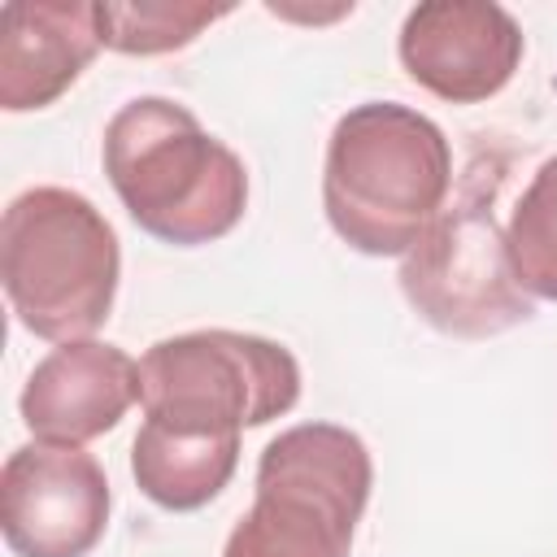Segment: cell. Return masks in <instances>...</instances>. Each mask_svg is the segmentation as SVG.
I'll use <instances>...</instances> for the list:
<instances>
[{"label": "cell", "mask_w": 557, "mask_h": 557, "mask_svg": "<svg viewBox=\"0 0 557 557\" xmlns=\"http://www.w3.org/2000/svg\"><path fill=\"white\" fill-rule=\"evenodd\" d=\"M374 487L370 448L335 422L278 431L257 461V500L222 557H348Z\"/></svg>", "instance_id": "277c9868"}, {"label": "cell", "mask_w": 557, "mask_h": 557, "mask_svg": "<svg viewBox=\"0 0 557 557\" xmlns=\"http://www.w3.org/2000/svg\"><path fill=\"white\" fill-rule=\"evenodd\" d=\"M122 252L104 213L70 187H30L0 222V278L17 322L52 344L91 339L117 296Z\"/></svg>", "instance_id": "3957f363"}, {"label": "cell", "mask_w": 557, "mask_h": 557, "mask_svg": "<svg viewBox=\"0 0 557 557\" xmlns=\"http://www.w3.org/2000/svg\"><path fill=\"white\" fill-rule=\"evenodd\" d=\"M139 400V361L117 344L70 339L57 344L22 387V422L39 444H74L113 431Z\"/></svg>", "instance_id": "9c48e42d"}, {"label": "cell", "mask_w": 557, "mask_h": 557, "mask_svg": "<svg viewBox=\"0 0 557 557\" xmlns=\"http://www.w3.org/2000/svg\"><path fill=\"white\" fill-rule=\"evenodd\" d=\"M226 4H187V0H135V4H96L100 48L122 57H161L187 48L205 26L226 17Z\"/></svg>", "instance_id": "7c38bea8"}, {"label": "cell", "mask_w": 557, "mask_h": 557, "mask_svg": "<svg viewBox=\"0 0 557 557\" xmlns=\"http://www.w3.org/2000/svg\"><path fill=\"white\" fill-rule=\"evenodd\" d=\"M453 187L448 135L418 109L366 100L326 144L322 209L335 235L366 257H405L440 218Z\"/></svg>", "instance_id": "6da1fadb"}, {"label": "cell", "mask_w": 557, "mask_h": 557, "mask_svg": "<svg viewBox=\"0 0 557 557\" xmlns=\"http://www.w3.org/2000/svg\"><path fill=\"white\" fill-rule=\"evenodd\" d=\"M505 252L518 287L540 300H557V152L531 174L505 226Z\"/></svg>", "instance_id": "4fadbf2b"}, {"label": "cell", "mask_w": 557, "mask_h": 557, "mask_svg": "<svg viewBox=\"0 0 557 557\" xmlns=\"http://www.w3.org/2000/svg\"><path fill=\"white\" fill-rule=\"evenodd\" d=\"M400 292L444 335L487 339L535 313L505 252V231L479 196L440 209L422 239L400 257Z\"/></svg>", "instance_id": "8992f818"}, {"label": "cell", "mask_w": 557, "mask_h": 557, "mask_svg": "<svg viewBox=\"0 0 557 557\" xmlns=\"http://www.w3.org/2000/svg\"><path fill=\"white\" fill-rule=\"evenodd\" d=\"M235 466H239V435H183L144 422L131 444L135 487L170 513H191L209 505L231 483Z\"/></svg>", "instance_id": "8fae6325"}, {"label": "cell", "mask_w": 557, "mask_h": 557, "mask_svg": "<svg viewBox=\"0 0 557 557\" xmlns=\"http://www.w3.org/2000/svg\"><path fill=\"white\" fill-rule=\"evenodd\" d=\"M104 174L139 231L196 248L231 235L248 209L244 161L191 109L165 96L122 104L104 126Z\"/></svg>", "instance_id": "7a4b0ae2"}, {"label": "cell", "mask_w": 557, "mask_h": 557, "mask_svg": "<svg viewBox=\"0 0 557 557\" xmlns=\"http://www.w3.org/2000/svg\"><path fill=\"white\" fill-rule=\"evenodd\" d=\"M405 74L448 104L492 100L522 65V26L492 0H426L400 26Z\"/></svg>", "instance_id": "ba28073f"}, {"label": "cell", "mask_w": 557, "mask_h": 557, "mask_svg": "<svg viewBox=\"0 0 557 557\" xmlns=\"http://www.w3.org/2000/svg\"><path fill=\"white\" fill-rule=\"evenodd\" d=\"M300 400L296 357L244 331H187L157 339L139 357L144 418L183 435H239L265 426Z\"/></svg>", "instance_id": "5b68a950"}, {"label": "cell", "mask_w": 557, "mask_h": 557, "mask_svg": "<svg viewBox=\"0 0 557 557\" xmlns=\"http://www.w3.org/2000/svg\"><path fill=\"white\" fill-rule=\"evenodd\" d=\"M109 479L74 444H22L0 470V531L17 557H87L109 527Z\"/></svg>", "instance_id": "52a82bcc"}, {"label": "cell", "mask_w": 557, "mask_h": 557, "mask_svg": "<svg viewBox=\"0 0 557 557\" xmlns=\"http://www.w3.org/2000/svg\"><path fill=\"white\" fill-rule=\"evenodd\" d=\"M100 52L96 4L17 0L0 13V109L30 113L65 96Z\"/></svg>", "instance_id": "30bf717a"}]
</instances>
